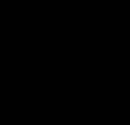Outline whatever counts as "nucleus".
I'll use <instances>...</instances> for the list:
<instances>
[]
</instances>
